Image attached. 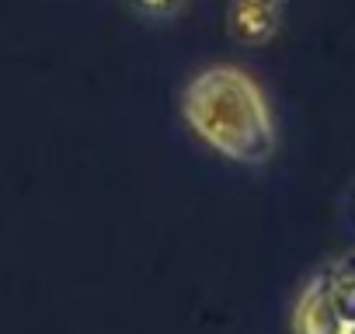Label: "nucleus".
<instances>
[{
  "label": "nucleus",
  "mask_w": 355,
  "mask_h": 334,
  "mask_svg": "<svg viewBox=\"0 0 355 334\" xmlns=\"http://www.w3.org/2000/svg\"><path fill=\"white\" fill-rule=\"evenodd\" d=\"M132 11L146 21H171L178 11H182L189 0H129Z\"/></svg>",
  "instance_id": "obj_4"
},
{
  "label": "nucleus",
  "mask_w": 355,
  "mask_h": 334,
  "mask_svg": "<svg viewBox=\"0 0 355 334\" xmlns=\"http://www.w3.org/2000/svg\"><path fill=\"white\" fill-rule=\"evenodd\" d=\"M230 35L244 46H265L282 25V4H230Z\"/></svg>",
  "instance_id": "obj_3"
},
{
  "label": "nucleus",
  "mask_w": 355,
  "mask_h": 334,
  "mask_svg": "<svg viewBox=\"0 0 355 334\" xmlns=\"http://www.w3.org/2000/svg\"><path fill=\"white\" fill-rule=\"evenodd\" d=\"M345 334H355V324H348V327H345Z\"/></svg>",
  "instance_id": "obj_6"
},
{
  "label": "nucleus",
  "mask_w": 355,
  "mask_h": 334,
  "mask_svg": "<svg viewBox=\"0 0 355 334\" xmlns=\"http://www.w3.org/2000/svg\"><path fill=\"white\" fill-rule=\"evenodd\" d=\"M352 216H355V192H352Z\"/></svg>",
  "instance_id": "obj_7"
},
{
  "label": "nucleus",
  "mask_w": 355,
  "mask_h": 334,
  "mask_svg": "<svg viewBox=\"0 0 355 334\" xmlns=\"http://www.w3.org/2000/svg\"><path fill=\"white\" fill-rule=\"evenodd\" d=\"M185 122L196 136L234 164L261 167L279 146V132L261 87L237 67H209L182 94Z\"/></svg>",
  "instance_id": "obj_1"
},
{
  "label": "nucleus",
  "mask_w": 355,
  "mask_h": 334,
  "mask_svg": "<svg viewBox=\"0 0 355 334\" xmlns=\"http://www.w3.org/2000/svg\"><path fill=\"white\" fill-rule=\"evenodd\" d=\"M230 4H282V0H230Z\"/></svg>",
  "instance_id": "obj_5"
},
{
  "label": "nucleus",
  "mask_w": 355,
  "mask_h": 334,
  "mask_svg": "<svg viewBox=\"0 0 355 334\" xmlns=\"http://www.w3.org/2000/svg\"><path fill=\"white\" fill-rule=\"evenodd\" d=\"M293 334H345V324L334 310V296H331V265L317 268L296 306H293Z\"/></svg>",
  "instance_id": "obj_2"
}]
</instances>
